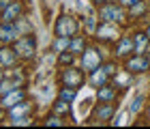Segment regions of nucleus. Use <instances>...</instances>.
Listing matches in <instances>:
<instances>
[{
	"label": "nucleus",
	"mask_w": 150,
	"mask_h": 129,
	"mask_svg": "<svg viewBox=\"0 0 150 129\" xmlns=\"http://www.w3.org/2000/svg\"><path fill=\"white\" fill-rule=\"evenodd\" d=\"M13 88H17L15 82H11V80H0V97L6 95V93H11Z\"/></svg>",
	"instance_id": "21"
},
{
	"label": "nucleus",
	"mask_w": 150,
	"mask_h": 129,
	"mask_svg": "<svg viewBox=\"0 0 150 129\" xmlns=\"http://www.w3.org/2000/svg\"><path fill=\"white\" fill-rule=\"evenodd\" d=\"M142 101H144V97H142V95H137V97L133 99V103L129 105V112H131V114H133V112H137L139 108H142Z\"/></svg>",
	"instance_id": "26"
},
{
	"label": "nucleus",
	"mask_w": 150,
	"mask_h": 129,
	"mask_svg": "<svg viewBox=\"0 0 150 129\" xmlns=\"http://www.w3.org/2000/svg\"><path fill=\"white\" fill-rule=\"evenodd\" d=\"M150 69V60L146 56H142V54H135L133 58L127 60V71L129 73H144Z\"/></svg>",
	"instance_id": "8"
},
{
	"label": "nucleus",
	"mask_w": 150,
	"mask_h": 129,
	"mask_svg": "<svg viewBox=\"0 0 150 129\" xmlns=\"http://www.w3.org/2000/svg\"><path fill=\"white\" fill-rule=\"evenodd\" d=\"M45 125H47V127H64V125H67V120H62V118L58 116V114H54V116H50V118L45 120Z\"/></svg>",
	"instance_id": "23"
},
{
	"label": "nucleus",
	"mask_w": 150,
	"mask_h": 129,
	"mask_svg": "<svg viewBox=\"0 0 150 129\" xmlns=\"http://www.w3.org/2000/svg\"><path fill=\"white\" fill-rule=\"evenodd\" d=\"M73 56H75V54L71 50H62V52H58V63L60 65H71L73 63Z\"/></svg>",
	"instance_id": "20"
},
{
	"label": "nucleus",
	"mask_w": 150,
	"mask_h": 129,
	"mask_svg": "<svg viewBox=\"0 0 150 129\" xmlns=\"http://www.w3.org/2000/svg\"><path fill=\"white\" fill-rule=\"evenodd\" d=\"M146 35H148V39H150V28H148V32H146Z\"/></svg>",
	"instance_id": "31"
},
{
	"label": "nucleus",
	"mask_w": 150,
	"mask_h": 129,
	"mask_svg": "<svg viewBox=\"0 0 150 129\" xmlns=\"http://www.w3.org/2000/svg\"><path fill=\"white\" fill-rule=\"evenodd\" d=\"M139 0H120V4L122 6H133V4H137Z\"/></svg>",
	"instance_id": "28"
},
{
	"label": "nucleus",
	"mask_w": 150,
	"mask_h": 129,
	"mask_svg": "<svg viewBox=\"0 0 150 129\" xmlns=\"http://www.w3.org/2000/svg\"><path fill=\"white\" fill-rule=\"evenodd\" d=\"M97 37L103 39V41H114L118 37V28H116L114 22H101L99 30H97Z\"/></svg>",
	"instance_id": "11"
},
{
	"label": "nucleus",
	"mask_w": 150,
	"mask_h": 129,
	"mask_svg": "<svg viewBox=\"0 0 150 129\" xmlns=\"http://www.w3.org/2000/svg\"><path fill=\"white\" fill-rule=\"evenodd\" d=\"M103 69H105L107 73H110V76H114V73H116V67H114L112 63H107V65H103Z\"/></svg>",
	"instance_id": "27"
},
{
	"label": "nucleus",
	"mask_w": 150,
	"mask_h": 129,
	"mask_svg": "<svg viewBox=\"0 0 150 129\" xmlns=\"http://www.w3.org/2000/svg\"><path fill=\"white\" fill-rule=\"evenodd\" d=\"M19 37V26L17 22H2L0 24V41L2 43H11Z\"/></svg>",
	"instance_id": "7"
},
{
	"label": "nucleus",
	"mask_w": 150,
	"mask_h": 129,
	"mask_svg": "<svg viewBox=\"0 0 150 129\" xmlns=\"http://www.w3.org/2000/svg\"><path fill=\"white\" fill-rule=\"evenodd\" d=\"M114 95H116V91H114V88H110L107 84L99 86V93H97L99 101H112V99H114Z\"/></svg>",
	"instance_id": "18"
},
{
	"label": "nucleus",
	"mask_w": 150,
	"mask_h": 129,
	"mask_svg": "<svg viewBox=\"0 0 150 129\" xmlns=\"http://www.w3.org/2000/svg\"><path fill=\"white\" fill-rule=\"evenodd\" d=\"M92 2H107V0H92Z\"/></svg>",
	"instance_id": "29"
},
{
	"label": "nucleus",
	"mask_w": 150,
	"mask_h": 129,
	"mask_svg": "<svg viewBox=\"0 0 150 129\" xmlns=\"http://www.w3.org/2000/svg\"><path fill=\"white\" fill-rule=\"evenodd\" d=\"M22 11H24V4L19 2V0L11 2V4L2 11V22H17V19L22 17Z\"/></svg>",
	"instance_id": "10"
},
{
	"label": "nucleus",
	"mask_w": 150,
	"mask_h": 129,
	"mask_svg": "<svg viewBox=\"0 0 150 129\" xmlns=\"http://www.w3.org/2000/svg\"><path fill=\"white\" fill-rule=\"evenodd\" d=\"M129 54H135L133 39L122 37L120 41H118V45H116V56H118V58H125V56H129Z\"/></svg>",
	"instance_id": "13"
},
{
	"label": "nucleus",
	"mask_w": 150,
	"mask_h": 129,
	"mask_svg": "<svg viewBox=\"0 0 150 129\" xmlns=\"http://www.w3.org/2000/svg\"><path fill=\"white\" fill-rule=\"evenodd\" d=\"M30 108H32V103H28V101H19L17 105L9 108V118L13 120V118H19V116H28Z\"/></svg>",
	"instance_id": "14"
},
{
	"label": "nucleus",
	"mask_w": 150,
	"mask_h": 129,
	"mask_svg": "<svg viewBox=\"0 0 150 129\" xmlns=\"http://www.w3.org/2000/svg\"><path fill=\"white\" fill-rule=\"evenodd\" d=\"M99 17L103 19V22H120L122 19V9L118 4H114V2H103V6L99 9Z\"/></svg>",
	"instance_id": "5"
},
{
	"label": "nucleus",
	"mask_w": 150,
	"mask_h": 129,
	"mask_svg": "<svg viewBox=\"0 0 150 129\" xmlns=\"http://www.w3.org/2000/svg\"><path fill=\"white\" fill-rule=\"evenodd\" d=\"M114 116V105L110 103V101H101V103L94 108L92 112V120L94 123H107Z\"/></svg>",
	"instance_id": "6"
},
{
	"label": "nucleus",
	"mask_w": 150,
	"mask_h": 129,
	"mask_svg": "<svg viewBox=\"0 0 150 129\" xmlns=\"http://www.w3.org/2000/svg\"><path fill=\"white\" fill-rule=\"evenodd\" d=\"M79 30V24L73 15H60L56 19V26H54V35L56 37H75Z\"/></svg>",
	"instance_id": "2"
},
{
	"label": "nucleus",
	"mask_w": 150,
	"mask_h": 129,
	"mask_svg": "<svg viewBox=\"0 0 150 129\" xmlns=\"http://www.w3.org/2000/svg\"><path fill=\"white\" fill-rule=\"evenodd\" d=\"M13 50L17 52L19 58H32L37 52V37L28 32V35H22L15 39V43H13Z\"/></svg>",
	"instance_id": "1"
},
{
	"label": "nucleus",
	"mask_w": 150,
	"mask_h": 129,
	"mask_svg": "<svg viewBox=\"0 0 150 129\" xmlns=\"http://www.w3.org/2000/svg\"><path fill=\"white\" fill-rule=\"evenodd\" d=\"M69 50H71L73 54H81V52L86 50V39L79 37V35H75V37L71 39V43H69Z\"/></svg>",
	"instance_id": "16"
},
{
	"label": "nucleus",
	"mask_w": 150,
	"mask_h": 129,
	"mask_svg": "<svg viewBox=\"0 0 150 129\" xmlns=\"http://www.w3.org/2000/svg\"><path fill=\"white\" fill-rule=\"evenodd\" d=\"M0 80H2V65H0Z\"/></svg>",
	"instance_id": "30"
},
{
	"label": "nucleus",
	"mask_w": 150,
	"mask_h": 129,
	"mask_svg": "<svg viewBox=\"0 0 150 129\" xmlns=\"http://www.w3.org/2000/svg\"><path fill=\"white\" fill-rule=\"evenodd\" d=\"M60 80H62L64 86L79 88L81 84H84V71L73 69V67H67V69H62V73H60Z\"/></svg>",
	"instance_id": "4"
},
{
	"label": "nucleus",
	"mask_w": 150,
	"mask_h": 129,
	"mask_svg": "<svg viewBox=\"0 0 150 129\" xmlns=\"http://www.w3.org/2000/svg\"><path fill=\"white\" fill-rule=\"evenodd\" d=\"M75 93H77V88H71V86H64V88H60V95H58V99H64V101H71L75 99Z\"/></svg>",
	"instance_id": "19"
},
{
	"label": "nucleus",
	"mask_w": 150,
	"mask_h": 129,
	"mask_svg": "<svg viewBox=\"0 0 150 129\" xmlns=\"http://www.w3.org/2000/svg\"><path fill=\"white\" fill-rule=\"evenodd\" d=\"M19 101H26V91L24 88H13L11 93H6V95H2V105L4 110H9V108H13V105H17Z\"/></svg>",
	"instance_id": "9"
},
{
	"label": "nucleus",
	"mask_w": 150,
	"mask_h": 129,
	"mask_svg": "<svg viewBox=\"0 0 150 129\" xmlns=\"http://www.w3.org/2000/svg\"><path fill=\"white\" fill-rule=\"evenodd\" d=\"M129 116H131V112H122L116 120H112V125H129Z\"/></svg>",
	"instance_id": "25"
},
{
	"label": "nucleus",
	"mask_w": 150,
	"mask_h": 129,
	"mask_svg": "<svg viewBox=\"0 0 150 129\" xmlns=\"http://www.w3.org/2000/svg\"><path fill=\"white\" fill-rule=\"evenodd\" d=\"M97 67H101V54L97 52V47H88L81 52V69L90 73Z\"/></svg>",
	"instance_id": "3"
},
{
	"label": "nucleus",
	"mask_w": 150,
	"mask_h": 129,
	"mask_svg": "<svg viewBox=\"0 0 150 129\" xmlns=\"http://www.w3.org/2000/svg\"><path fill=\"white\" fill-rule=\"evenodd\" d=\"M107 80H110V73L103 67H97L94 71H90V82L94 86H103V84H107Z\"/></svg>",
	"instance_id": "15"
},
{
	"label": "nucleus",
	"mask_w": 150,
	"mask_h": 129,
	"mask_svg": "<svg viewBox=\"0 0 150 129\" xmlns=\"http://www.w3.org/2000/svg\"><path fill=\"white\" fill-rule=\"evenodd\" d=\"M146 43H148V35L144 32H137V35L133 37V47H135V54H142L146 50Z\"/></svg>",
	"instance_id": "17"
},
{
	"label": "nucleus",
	"mask_w": 150,
	"mask_h": 129,
	"mask_svg": "<svg viewBox=\"0 0 150 129\" xmlns=\"http://www.w3.org/2000/svg\"><path fill=\"white\" fill-rule=\"evenodd\" d=\"M107 2H112V0H107Z\"/></svg>",
	"instance_id": "33"
},
{
	"label": "nucleus",
	"mask_w": 150,
	"mask_h": 129,
	"mask_svg": "<svg viewBox=\"0 0 150 129\" xmlns=\"http://www.w3.org/2000/svg\"><path fill=\"white\" fill-rule=\"evenodd\" d=\"M148 116H150V108H148Z\"/></svg>",
	"instance_id": "32"
},
{
	"label": "nucleus",
	"mask_w": 150,
	"mask_h": 129,
	"mask_svg": "<svg viewBox=\"0 0 150 129\" xmlns=\"http://www.w3.org/2000/svg\"><path fill=\"white\" fill-rule=\"evenodd\" d=\"M11 123L15 125V127H30L32 123H35V120H32L30 116H19V118H13Z\"/></svg>",
	"instance_id": "24"
},
{
	"label": "nucleus",
	"mask_w": 150,
	"mask_h": 129,
	"mask_svg": "<svg viewBox=\"0 0 150 129\" xmlns=\"http://www.w3.org/2000/svg\"><path fill=\"white\" fill-rule=\"evenodd\" d=\"M17 52L13 50V47L9 45H2L0 47V65L2 67H11V65H15V60H17Z\"/></svg>",
	"instance_id": "12"
},
{
	"label": "nucleus",
	"mask_w": 150,
	"mask_h": 129,
	"mask_svg": "<svg viewBox=\"0 0 150 129\" xmlns=\"http://www.w3.org/2000/svg\"><path fill=\"white\" fill-rule=\"evenodd\" d=\"M54 112H56V114H67V112H69V101L58 99L56 103H54Z\"/></svg>",
	"instance_id": "22"
}]
</instances>
